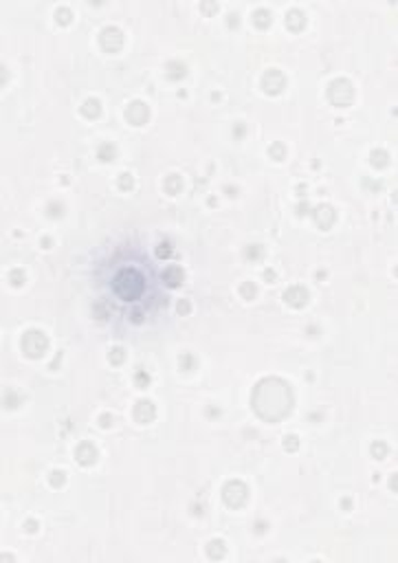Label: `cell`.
Wrapping results in <instances>:
<instances>
[{
    "label": "cell",
    "mask_w": 398,
    "mask_h": 563,
    "mask_svg": "<svg viewBox=\"0 0 398 563\" xmlns=\"http://www.w3.org/2000/svg\"><path fill=\"white\" fill-rule=\"evenodd\" d=\"M150 279L152 273L147 271V264L117 262L106 277V299L112 301L117 308H123L128 321L141 323L154 308V299L167 301L163 297H156Z\"/></svg>",
    "instance_id": "1"
}]
</instances>
